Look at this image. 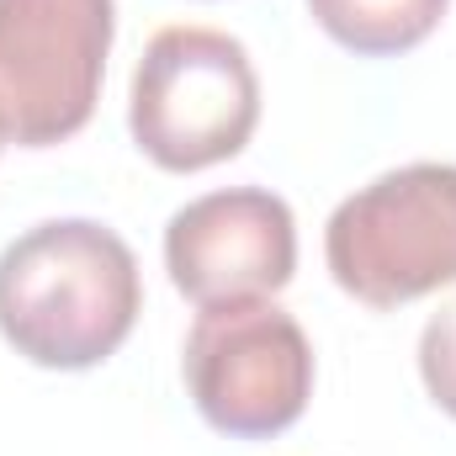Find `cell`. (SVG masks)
Wrapping results in <instances>:
<instances>
[{
    "label": "cell",
    "instance_id": "ba28073f",
    "mask_svg": "<svg viewBox=\"0 0 456 456\" xmlns=\"http://www.w3.org/2000/svg\"><path fill=\"white\" fill-rule=\"evenodd\" d=\"M419 377H425V393L436 398V409H446L456 419V303L430 314V324L419 335Z\"/></svg>",
    "mask_w": 456,
    "mask_h": 456
},
{
    "label": "cell",
    "instance_id": "277c9868",
    "mask_svg": "<svg viewBox=\"0 0 456 456\" xmlns=\"http://www.w3.org/2000/svg\"><path fill=\"white\" fill-rule=\"evenodd\" d=\"M181 371L197 414L233 441H271L292 430L314 398V345L271 297L197 308Z\"/></svg>",
    "mask_w": 456,
    "mask_h": 456
},
{
    "label": "cell",
    "instance_id": "52a82bcc",
    "mask_svg": "<svg viewBox=\"0 0 456 456\" xmlns=\"http://www.w3.org/2000/svg\"><path fill=\"white\" fill-rule=\"evenodd\" d=\"M452 0H308V16L361 59H393L419 48Z\"/></svg>",
    "mask_w": 456,
    "mask_h": 456
},
{
    "label": "cell",
    "instance_id": "8992f818",
    "mask_svg": "<svg viewBox=\"0 0 456 456\" xmlns=\"http://www.w3.org/2000/svg\"><path fill=\"white\" fill-rule=\"evenodd\" d=\"M165 271L197 308L276 297L297 271V218L265 186H228L165 224Z\"/></svg>",
    "mask_w": 456,
    "mask_h": 456
},
{
    "label": "cell",
    "instance_id": "6da1fadb",
    "mask_svg": "<svg viewBox=\"0 0 456 456\" xmlns=\"http://www.w3.org/2000/svg\"><path fill=\"white\" fill-rule=\"evenodd\" d=\"M138 314V255L96 218H48L0 249V335L43 371L102 366Z\"/></svg>",
    "mask_w": 456,
    "mask_h": 456
},
{
    "label": "cell",
    "instance_id": "7a4b0ae2",
    "mask_svg": "<svg viewBox=\"0 0 456 456\" xmlns=\"http://www.w3.org/2000/svg\"><path fill=\"white\" fill-rule=\"evenodd\" d=\"M260 75L239 37L218 27H159L133 69V143L170 175L213 170L255 138Z\"/></svg>",
    "mask_w": 456,
    "mask_h": 456
},
{
    "label": "cell",
    "instance_id": "5b68a950",
    "mask_svg": "<svg viewBox=\"0 0 456 456\" xmlns=\"http://www.w3.org/2000/svg\"><path fill=\"white\" fill-rule=\"evenodd\" d=\"M112 37V0H0V143L75 138L102 102Z\"/></svg>",
    "mask_w": 456,
    "mask_h": 456
},
{
    "label": "cell",
    "instance_id": "3957f363",
    "mask_svg": "<svg viewBox=\"0 0 456 456\" xmlns=\"http://www.w3.org/2000/svg\"><path fill=\"white\" fill-rule=\"evenodd\" d=\"M324 265L366 308H403L456 287V165H398L350 191L324 228Z\"/></svg>",
    "mask_w": 456,
    "mask_h": 456
}]
</instances>
